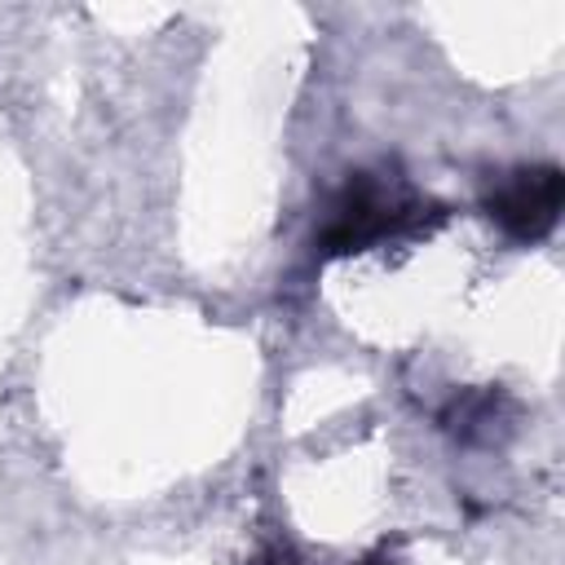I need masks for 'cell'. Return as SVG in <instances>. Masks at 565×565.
<instances>
[{"label": "cell", "mask_w": 565, "mask_h": 565, "mask_svg": "<svg viewBox=\"0 0 565 565\" xmlns=\"http://www.w3.org/2000/svg\"><path fill=\"white\" fill-rule=\"evenodd\" d=\"M446 212L428 199H415L402 181L375 177V172H353L344 190L331 199V216L318 230V247L327 256H349L362 247H375L384 238L419 234L428 221H441Z\"/></svg>", "instance_id": "6da1fadb"}, {"label": "cell", "mask_w": 565, "mask_h": 565, "mask_svg": "<svg viewBox=\"0 0 565 565\" xmlns=\"http://www.w3.org/2000/svg\"><path fill=\"white\" fill-rule=\"evenodd\" d=\"M565 199V177L556 163H530L499 177L486 194V216L516 243H539L556 230Z\"/></svg>", "instance_id": "7a4b0ae2"}, {"label": "cell", "mask_w": 565, "mask_h": 565, "mask_svg": "<svg viewBox=\"0 0 565 565\" xmlns=\"http://www.w3.org/2000/svg\"><path fill=\"white\" fill-rule=\"evenodd\" d=\"M512 419V402L499 388H477L450 402V411L441 415V424L459 437V441H494Z\"/></svg>", "instance_id": "3957f363"}, {"label": "cell", "mask_w": 565, "mask_h": 565, "mask_svg": "<svg viewBox=\"0 0 565 565\" xmlns=\"http://www.w3.org/2000/svg\"><path fill=\"white\" fill-rule=\"evenodd\" d=\"M252 565H305V561L296 556V547H291V543L274 539V543H265V547L252 556Z\"/></svg>", "instance_id": "277c9868"}, {"label": "cell", "mask_w": 565, "mask_h": 565, "mask_svg": "<svg viewBox=\"0 0 565 565\" xmlns=\"http://www.w3.org/2000/svg\"><path fill=\"white\" fill-rule=\"evenodd\" d=\"M362 565H388V561H380V556H366V561H362Z\"/></svg>", "instance_id": "5b68a950"}]
</instances>
